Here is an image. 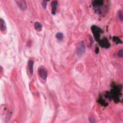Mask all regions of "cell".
Listing matches in <instances>:
<instances>
[{"instance_id":"9c48e42d","label":"cell","mask_w":123,"mask_h":123,"mask_svg":"<svg viewBox=\"0 0 123 123\" xmlns=\"http://www.w3.org/2000/svg\"><path fill=\"white\" fill-rule=\"evenodd\" d=\"M104 4V2L102 1H94L92 5L94 7H99L101 6Z\"/></svg>"},{"instance_id":"4fadbf2b","label":"cell","mask_w":123,"mask_h":123,"mask_svg":"<svg viewBox=\"0 0 123 123\" xmlns=\"http://www.w3.org/2000/svg\"><path fill=\"white\" fill-rule=\"evenodd\" d=\"M118 56L121 58H122L123 56V51L122 50L119 51L118 53Z\"/></svg>"},{"instance_id":"9a60e30c","label":"cell","mask_w":123,"mask_h":123,"mask_svg":"<svg viewBox=\"0 0 123 123\" xmlns=\"http://www.w3.org/2000/svg\"><path fill=\"white\" fill-rule=\"evenodd\" d=\"M118 16H119V18L121 20H122V19H123V14H122V12H119V13H118Z\"/></svg>"},{"instance_id":"3957f363","label":"cell","mask_w":123,"mask_h":123,"mask_svg":"<svg viewBox=\"0 0 123 123\" xmlns=\"http://www.w3.org/2000/svg\"><path fill=\"white\" fill-rule=\"evenodd\" d=\"M85 51V46L84 43L80 42L79 43L76 48V53L78 56H80L82 55Z\"/></svg>"},{"instance_id":"7a4b0ae2","label":"cell","mask_w":123,"mask_h":123,"mask_svg":"<svg viewBox=\"0 0 123 123\" xmlns=\"http://www.w3.org/2000/svg\"><path fill=\"white\" fill-rule=\"evenodd\" d=\"M91 29H92V32L94 34V37L96 40L98 42L99 40V38L100 36V33L102 32V30L99 28L95 26H92Z\"/></svg>"},{"instance_id":"30bf717a","label":"cell","mask_w":123,"mask_h":123,"mask_svg":"<svg viewBox=\"0 0 123 123\" xmlns=\"http://www.w3.org/2000/svg\"><path fill=\"white\" fill-rule=\"evenodd\" d=\"M34 27H35V28L36 29V30L37 31H41L42 30V25L40 23L38 22H36L34 24Z\"/></svg>"},{"instance_id":"5bb4252c","label":"cell","mask_w":123,"mask_h":123,"mask_svg":"<svg viewBox=\"0 0 123 123\" xmlns=\"http://www.w3.org/2000/svg\"><path fill=\"white\" fill-rule=\"evenodd\" d=\"M42 6L44 9H46L47 6V2L45 1H43L42 2Z\"/></svg>"},{"instance_id":"5b68a950","label":"cell","mask_w":123,"mask_h":123,"mask_svg":"<svg viewBox=\"0 0 123 123\" xmlns=\"http://www.w3.org/2000/svg\"><path fill=\"white\" fill-rule=\"evenodd\" d=\"M99 44L101 47L107 48L110 46V43L106 38H104L99 41Z\"/></svg>"},{"instance_id":"8fae6325","label":"cell","mask_w":123,"mask_h":123,"mask_svg":"<svg viewBox=\"0 0 123 123\" xmlns=\"http://www.w3.org/2000/svg\"><path fill=\"white\" fill-rule=\"evenodd\" d=\"M56 38L57 39H58L60 41H61L62 40L63 38H64V35H63V34L61 32H58L56 34V36H55Z\"/></svg>"},{"instance_id":"277c9868","label":"cell","mask_w":123,"mask_h":123,"mask_svg":"<svg viewBox=\"0 0 123 123\" xmlns=\"http://www.w3.org/2000/svg\"><path fill=\"white\" fill-rule=\"evenodd\" d=\"M16 3L18 7L22 10H25L26 9L27 5V3L25 1H16Z\"/></svg>"},{"instance_id":"8992f818","label":"cell","mask_w":123,"mask_h":123,"mask_svg":"<svg viewBox=\"0 0 123 123\" xmlns=\"http://www.w3.org/2000/svg\"><path fill=\"white\" fill-rule=\"evenodd\" d=\"M0 28L1 30L3 33H5L7 30L5 20H4L2 18L0 19Z\"/></svg>"},{"instance_id":"ba28073f","label":"cell","mask_w":123,"mask_h":123,"mask_svg":"<svg viewBox=\"0 0 123 123\" xmlns=\"http://www.w3.org/2000/svg\"><path fill=\"white\" fill-rule=\"evenodd\" d=\"M58 4V2L57 1H53L51 3L52 14H55L56 13V10L57 9Z\"/></svg>"},{"instance_id":"7c38bea8","label":"cell","mask_w":123,"mask_h":123,"mask_svg":"<svg viewBox=\"0 0 123 123\" xmlns=\"http://www.w3.org/2000/svg\"><path fill=\"white\" fill-rule=\"evenodd\" d=\"M113 39V41L115 43H121V40L117 37H114Z\"/></svg>"},{"instance_id":"52a82bcc","label":"cell","mask_w":123,"mask_h":123,"mask_svg":"<svg viewBox=\"0 0 123 123\" xmlns=\"http://www.w3.org/2000/svg\"><path fill=\"white\" fill-rule=\"evenodd\" d=\"M28 69L29 73L31 75H33V66H34V61L30 59L28 61Z\"/></svg>"},{"instance_id":"6da1fadb","label":"cell","mask_w":123,"mask_h":123,"mask_svg":"<svg viewBox=\"0 0 123 123\" xmlns=\"http://www.w3.org/2000/svg\"><path fill=\"white\" fill-rule=\"evenodd\" d=\"M38 74L41 78L43 80H46L48 76V71L44 66H41L38 68Z\"/></svg>"}]
</instances>
